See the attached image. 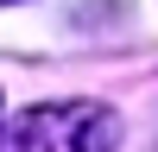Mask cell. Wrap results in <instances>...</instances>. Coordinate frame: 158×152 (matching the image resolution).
<instances>
[{
	"label": "cell",
	"mask_w": 158,
	"mask_h": 152,
	"mask_svg": "<svg viewBox=\"0 0 158 152\" xmlns=\"http://www.w3.org/2000/svg\"><path fill=\"white\" fill-rule=\"evenodd\" d=\"M120 120L101 101H38L6 127V152H114Z\"/></svg>",
	"instance_id": "6da1fadb"
}]
</instances>
